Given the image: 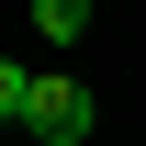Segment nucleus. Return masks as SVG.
Instances as JSON below:
<instances>
[{
    "label": "nucleus",
    "mask_w": 146,
    "mask_h": 146,
    "mask_svg": "<svg viewBox=\"0 0 146 146\" xmlns=\"http://www.w3.org/2000/svg\"><path fill=\"white\" fill-rule=\"evenodd\" d=\"M23 135H34V146H90V90H79L68 68H34V112H23Z\"/></svg>",
    "instance_id": "f257e3e1"
},
{
    "label": "nucleus",
    "mask_w": 146,
    "mask_h": 146,
    "mask_svg": "<svg viewBox=\"0 0 146 146\" xmlns=\"http://www.w3.org/2000/svg\"><path fill=\"white\" fill-rule=\"evenodd\" d=\"M34 23H45V45H79V23H90V0H34Z\"/></svg>",
    "instance_id": "f03ea898"
},
{
    "label": "nucleus",
    "mask_w": 146,
    "mask_h": 146,
    "mask_svg": "<svg viewBox=\"0 0 146 146\" xmlns=\"http://www.w3.org/2000/svg\"><path fill=\"white\" fill-rule=\"evenodd\" d=\"M23 112H34V68H11V56H0V124H23Z\"/></svg>",
    "instance_id": "7ed1b4c3"
}]
</instances>
